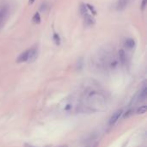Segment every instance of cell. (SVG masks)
<instances>
[{
	"mask_svg": "<svg viewBox=\"0 0 147 147\" xmlns=\"http://www.w3.org/2000/svg\"><path fill=\"white\" fill-rule=\"evenodd\" d=\"M82 104L83 107H86L90 111H102L107 107V96L102 93V91L89 90L84 94Z\"/></svg>",
	"mask_w": 147,
	"mask_h": 147,
	"instance_id": "obj_1",
	"label": "cell"
},
{
	"mask_svg": "<svg viewBox=\"0 0 147 147\" xmlns=\"http://www.w3.org/2000/svg\"><path fill=\"white\" fill-rule=\"evenodd\" d=\"M117 55H118V59H119L120 63L121 65H125L127 62V54H126L125 51L123 49H120Z\"/></svg>",
	"mask_w": 147,
	"mask_h": 147,
	"instance_id": "obj_7",
	"label": "cell"
},
{
	"mask_svg": "<svg viewBox=\"0 0 147 147\" xmlns=\"http://www.w3.org/2000/svg\"><path fill=\"white\" fill-rule=\"evenodd\" d=\"M9 14V7L7 5L0 6V28L4 24Z\"/></svg>",
	"mask_w": 147,
	"mask_h": 147,
	"instance_id": "obj_2",
	"label": "cell"
},
{
	"mask_svg": "<svg viewBox=\"0 0 147 147\" xmlns=\"http://www.w3.org/2000/svg\"><path fill=\"white\" fill-rule=\"evenodd\" d=\"M133 110H129V111H127L125 115H124V116H123V118L124 119H126V118H128V117H130L132 115H133Z\"/></svg>",
	"mask_w": 147,
	"mask_h": 147,
	"instance_id": "obj_15",
	"label": "cell"
},
{
	"mask_svg": "<svg viewBox=\"0 0 147 147\" xmlns=\"http://www.w3.org/2000/svg\"><path fill=\"white\" fill-rule=\"evenodd\" d=\"M146 2L147 0H143L142 1V3H141V9L142 10H145V9L146 7Z\"/></svg>",
	"mask_w": 147,
	"mask_h": 147,
	"instance_id": "obj_16",
	"label": "cell"
},
{
	"mask_svg": "<svg viewBox=\"0 0 147 147\" xmlns=\"http://www.w3.org/2000/svg\"><path fill=\"white\" fill-rule=\"evenodd\" d=\"M79 11H80V13H81V15H82L83 16H84L85 15L89 14V9H88L86 4H84V3H82V4L80 5V7H79Z\"/></svg>",
	"mask_w": 147,
	"mask_h": 147,
	"instance_id": "obj_11",
	"label": "cell"
},
{
	"mask_svg": "<svg viewBox=\"0 0 147 147\" xmlns=\"http://www.w3.org/2000/svg\"><path fill=\"white\" fill-rule=\"evenodd\" d=\"M121 114H122V111L121 110H118V111H116L112 116H111V118L109 119V126H114L118 121H119V119H120V117H121Z\"/></svg>",
	"mask_w": 147,
	"mask_h": 147,
	"instance_id": "obj_3",
	"label": "cell"
},
{
	"mask_svg": "<svg viewBox=\"0 0 147 147\" xmlns=\"http://www.w3.org/2000/svg\"><path fill=\"white\" fill-rule=\"evenodd\" d=\"M37 49L36 48H31L29 49V58H28V62H33L34 60H35V59L37 58Z\"/></svg>",
	"mask_w": 147,
	"mask_h": 147,
	"instance_id": "obj_9",
	"label": "cell"
},
{
	"mask_svg": "<svg viewBox=\"0 0 147 147\" xmlns=\"http://www.w3.org/2000/svg\"><path fill=\"white\" fill-rule=\"evenodd\" d=\"M34 0H29V1H28V3H34Z\"/></svg>",
	"mask_w": 147,
	"mask_h": 147,
	"instance_id": "obj_18",
	"label": "cell"
},
{
	"mask_svg": "<svg viewBox=\"0 0 147 147\" xmlns=\"http://www.w3.org/2000/svg\"><path fill=\"white\" fill-rule=\"evenodd\" d=\"M146 112V105H143V106H140V108L138 109L137 110V114L140 115V114H145Z\"/></svg>",
	"mask_w": 147,
	"mask_h": 147,
	"instance_id": "obj_13",
	"label": "cell"
},
{
	"mask_svg": "<svg viewBox=\"0 0 147 147\" xmlns=\"http://www.w3.org/2000/svg\"><path fill=\"white\" fill-rule=\"evenodd\" d=\"M23 146L24 147H36V146H33V145H30V144H28V143H25Z\"/></svg>",
	"mask_w": 147,
	"mask_h": 147,
	"instance_id": "obj_17",
	"label": "cell"
},
{
	"mask_svg": "<svg viewBox=\"0 0 147 147\" xmlns=\"http://www.w3.org/2000/svg\"><path fill=\"white\" fill-rule=\"evenodd\" d=\"M130 0H118L116 3V9L118 11H122L124 10L129 4Z\"/></svg>",
	"mask_w": 147,
	"mask_h": 147,
	"instance_id": "obj_4",
	"label": "cell"
},
{
	"mask_svg": "<svg viewBox=\"0 0 147 147\" xmlns=\"http://www.w3.org/2000/svg\"><path fill=\"white\" fill-rule=\"evenodd\" d=\"M124 46H125V47H127L128 49H133L135 47V40L134 39H132V38L127 39L125 40Z\"/></svg>",
	"mask_w": 147,
	"mask_h": 147,
	"instance_id": "obj_10",
	"label": "cell"
},
{
	"mask_svg": "<svg viewBox=\"0 0 147 147\" xmlns=\"http://www.w3.org/2000/svg\"><path fill=\"white\" fill-rule=\"evenodd\" d=\"M84 17V25L85 26H92L95 24V19L90 14L85 15Z\"/></svg>",
	"mask_w": 147,
	"mask_h": 147,
	"instance_id": "obj_8",
	"label": "cell"
},
{
	"mask_svg": "<svg viewBox=\"0 0 147 147\" xmlns=\"http://www.w3.org/2000/svg\"><path fill=\"white\" fill-rule=\"evenodd\" d=\"M146 95H147L146 86V85H144V86L142 87V89L140 90V93H139L138 102H142L146 101Z\"/></svg>",
	"mask_w": 147,
	"mask_h": 147,
	"instance_id": "obj_6",
	"label": "cell"
},
{
	"mask_svg": "<svg viewBox=\"0 0 147 147\" xmlns=\"http://www.w3.org/2000/svg\"><path fill=\"white\" fill-rule=\"evenodd\" d=\"M40 16L38 12H36L33 16V22L37 24V23H40Z\"/></svg>",
	"mask_w": 147,
	"mask_h": 147,
	"instance_id": "obj_12",
	"label": "cell"
},
{
	"mask_svg": "<svg viewBox=\"0 0 147 147\" xmlns=\"http://www.w3.org/2000/svg\"><path fill=\"white\" fill-rule=\"evenodd\" d=\"M53 40H54V42H55L56 45H59V44H60V37H59V35L58 34H56V33L53 34Z\"/></svg>",
	"mask_w": 147,
	"mask_h": 147,
	"instance_id": "obj_14",
	"label": "cell"
},
{
	"mask_svg": "<svg viewBox=\"0 0 147 147\" xmlns=\"http://www.w3.org/2000/svg\"><path fill=\"white\" fill-rule=\"evenodd\" d=\"M28 58H29V49L23 52V53H22L18 56V58L16 59V62L17 63H23V62L28 61Z\"/></svg>",
	"mask_w": 147,
	"mask_h": 147,
	"instance_id": "obj_5",
	"label": "cell"
}]
</instances>
